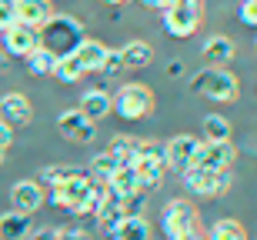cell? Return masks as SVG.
<instances>
[{
    "mask_svg": "<svg viewBox=\"0 0 257 240\" xmlns=\"http://www.w3.org/2000/svg\"><path fill=\"white\" fill-rule=\"evenodd\" d=\"M87 40L84 24L74 17V14H54V17L37 30V47H44L54 57H67V54H77V47Z\"/></svg>",
    "mask_w": 257,
    "mask_h": 240,
    "instance_id": "cell-1",
    "label": "cell"
},
{
    "mask_svg": "<svg viewBox=\"0 0 257 240\" xmlns=\"http://www.w3.org/2000/svg\"><path fill=\"white\" fill-rule=\"evenodd\" d=\"M191 90L214 104H234L240 97V84L227 67H204L191 77Z\"/></svg>",
    "mask_w": 257,
    "mask_h": 240,
    "instance_id": "cell-2",
    "label": "cell"
},
{
    "mask_svg": "<svg viewBox=\"0 0 257 240\" xmlns=\"http://www.w3.org/2000/svg\"><path fill=\"white\" fill-rule=\"evenodd\" d=\"M114 114L127 124H137L154 114V90L147 84H124L114 94Z\"/></svg>",
    "mask_w": 257,
    "mask_h": 240,
    "instance_id": "cell-3",
    "label": "cell"
},
{
    "mask_svg": "<svg viewBox=\"0 0 257 240\" xmlns=\"http://www.w3.org/2000/svg\"><path fill=\"white\" fill-rule=\"evenodd\" d=\"M197 227V210H194L191 200H184V197H177V200H167L161 210V230L167 240L181 237V233L194 230Z\"/></svg>",
    "mask_w": 257,
    "mask_h": 240,
    "instance_id": "cell-4",
    "label": "cell"
},
{
    "mask_svg": "<svg viewBox=\"0 0 257 240\" xmlns=\"http://www.w3.org/2000/svg\"><path fill=\"white\" fill-rule=\"evenodd\" d=\"M164 34L177 40H187L197 34L200 20H204V7H164Z\"/></svg>",
    "mask_w": 257,
    "mask_h": 240,
    "instance_id": "cell-5",
    "label": "cell"
},
{
    "mask_svg": "<svg viewBox=\"0 0 257 240\" xmlns=\"http://www.w3.org/2000/svg\"><path fill=\"white\" fill-rule=\"evenodd\" d=\"M57 134L64 137V140H70V144H94L97 140V124L74 107V110H64V114L57 117Z\"/></svg>",
    "mask_w": 257,
    "mask_h": 240,
    "instance_id": "cell-6",
    "label": "cell"
},
{
    "mask_svg": "<svg viewBox=\"0 0 257 240\" xmlns=\"http://www.w3.org/2000/svg\"><path fill=\"white\" fill-rule=\"evenodd\" d=\"M234 160H237V150H234L230 140L227 144H204V140H200L197 154H194V167H204V170H210V173L230 170Z\"/></svg>",
    "mask_w": 257,
    "mask_h": 240,
    "instance_id": "cell-7",
    "label": "cell"
},
{
    "mask_svg": "<svg viewBox=\"0 0 257 240\" xmlns=\"http://www.w3.org/2000/svg\"><path fill=\"white\" fill-rule=\"evenodd\" d=\"M44 200H47V190L40 187V180H17L10 187V207L24 217L37 213L44 207Z\"/></svg>",
    "mask_w": 257,
    "mask_h": 240,
    "instance_id": "cell-8",
    "label": "cell"
},
{
    "mask_svg": "<svg viewBox=\"0 0 257 240\" xmlns=\"http://www.w3.org/2000/svg\"><path fill=\"white\" fill-rule=\"evenodd\" d=\"M197 147H200V140L194 134L171 137V140L164 144V150H167V170L184 173L187 167H194V154H197Z\"/></svg>",
    "mask_w": 257,
    "mask_h": 240,
    "instance_id": "cell-9",
    "label": "cell"
},
{
    "mask_svg": "<svg viewBox=\"0 0 257 240\" xmlns=\"http://www.w3.org/2000/svg\"><path fill=\"white\" fill-rule=\"evenodd\" d=\"M0 50H4L7 57L27 60L30 54L37 50V34H34V30H27V27H20V24H14L7 34H0Z\"/></svg>",
    "mask_w": 257,
    "mask_h": 240,
    "instance_id": "cell-10",
    "label": "cell"
},
{
    "mask_svg": "<svg viewBox=\"0 0 257 240\" xmlns=\"http://www.w3.org/2000/svg\"><path fill=\"white\" fill-rule=\"evenodd\" d=\"M0 120L10 127H27L34 120V107L20 90H10V94L0 97Z\"/></svg>",
    "mask_w": 257,
    "mask_h": 240,
    "instance_id": "cell-11",
    "label": "cell"
},
{
    "mask_svg": "<svg viewBox=\"0 0 257 240\" xmlns=\"http://www.w3.org/2000/svg\"><path fill=\"white\" fill-rule=\"evenodd\" d=\"M14 10H17V24L37 34L50 17H54V7L50 0H14Z\"/></svg>",
    "mask_w": 257,
    "mask_h": 240,
    "instance_id": "cell-12",
    "label": "cell"
},
{
    "mask_svg": "<svg viewBox=\"0 0 257 240\" xmlns=\"http://www.w3.org/2000/svg\"><path fill=\"white\" fill-rule=\"evenodd\" d=\"M200 54L207 57V67H227L230 60L237 57V44H234L227 34H210V37L204 40Z\"/></svg>",
    "mask_w": 257,
    "mask_h": 240,
    "instance_id": "cell-13",
    "label": "cell"
},
{
    "mask_svg": "<svg viewBox=\"0 0 257 240\" xmlns=\"http://www.w3.org/2000/svg\"><path fill=\"white\" fill-rule=\"evenodd\" d=\"M84 117H90V120H104V117L114 114V94H107L104 87H90V90H84V97H80V107H77Z\"/></svg>",
    "mask_w": 257,
    "mask_h": 240,
    "instance_id": "cell-14",
    "label": "cell"
},
{
    "mask_svg": "<svg viewBox=\"0 0 257 240\" xmlns=\"http://www.w3.org/2000/svg\"><path fill=\"white\" fill-rule=\"evenodd\" d=\"M181 177H184V187H187L194 197H220L217 193V173L204 170V167H187Z\"/></svg>",
    "mask_w": 257,
    "mask_h": 240,
    "instance_id": "cell-15",
    "label": "cell"
},
{
    "mask_svg": "<svg viewBox=\"0 0 257 240\" xmlns=\"http://www.w3.org/2000/svg\"><path fill=\"white\" fill-rule=\"evenodd\" d=\"M120 57H124V67L127 70H141L147 67L154 60V47L147 40H127L124 47H120Z\"/></svg>",
    "mask_w": 257,
    "mask_h": 240,
    "instance_id": "cell-16",
    "label": "cell"
},
{
    "mask_svg": "<svg viewBox=\"0 0 257 240\" xmlns=\"http://www.w3.org/2000/svg\"><path fill=\"white\" fill-rule=\"evenodd\" d=\"M230 120L224 114H207L204 124H200V134H204V144H227L230 140Z\"/></svg>",
    "mask_w": 257,
    "mask_h": 240,
    "instance_id": "cell-17",
    "label": "cell"
},
{
    "mask_svg": "<svg viewBox=\"0 0 257 240\" xmlns=\"http://www.w3.org/2000/svg\"><path fill=\"white\" fill-rule=\"evenodd\" d=\"M30 237V217L24 213H0V240H27Z\"/></svg>",
    "mask_w": 257,
    "mask_h": 240,
    "instance_id": "cell-18",
    "label": "cell"
},
{
    "mask_svg": "<svg viewBox=\"0 0 257 240\" xmlns=\"http://www.w3.org/2000/svg\"><path fill=\"white\" fill-rule=\"evenodd\" d=\"M107 44H100V40H94V37H87L80 47H77V60L84 64V70H100L104 67V57H107Z\"/></svg>",
    "mask_w": 257,
    "mask_h": 240,
    "instance_id": "cell-19",
    "label": "cell"
},
{
    "mask_svg": "<svg viewBox=\"0 0 257 240\" xmlns=\"http://www.w3.org/2000/svg\"><path fill=\"white\" fill-rule=\"evenodd\" d=\"M104 187H107L110 193H114V197H120V200H124V197H131V193L141 190V180H137L134 167H120V170H117L114 177H110V180L104 183Z\"/></svg>",
    "mask_w": 257,
    "mask_h": 240,
    "instance_id": "cell-20",
    "label": "cell"
},
{
    "mask_svg": "<svg viewBox=\"0 0 257 240\" xmlns=\"http://www.w3.org/2000/svg\"><path fill=\"white\" fill-rule=\"evenodd\" d=\"M110 240H151V223L144 217H124L110 233Z\"/></svg>",
    "mask_w": 257,
    "mask_h": 240,
    "instance_id": "cell-21",
    "label": "cell"
},
{
    "mask_svg": "<svg viewBox=\"0 0 257 240\" xmlns=\"http://www.w3.org/2000/svg\"><path fill=\"white\" fill-rule=\"evenodd\" d=\"M84 74H87V70H84V64L77 60V54L57 57V64H54V80H57V84H77Z\"/></svg>",
    "mask_w": 257,
    "mask_h": 240,
    "instance_id": "cell-22",
    "label": "cell"
},
{
    "mask_svg": "<svg viewBox=\"0 0 257 240\" xmlns=\"http://www.w3.org/2000/svg\"><path fill=\"white\" fill-rule=\"evenodd\" d=\"M137 147H141V140H134V137H124V134H117L114 140H110V147H107V154L114 157L120 167H131L134 157H137Z\"/></svg>",
    "mask_w": 257,
    "mask_h": 240,
    "instance_id": "cell-23",
    "label": "cell"
},
{
    "mask_svg": "<svg viewBox=\"0 0 257 240\" xmlns=\"http://www.w3.org/2000/svg\"><path fill=\"white\" fill-rule=\"evenodd\" d=\"M204 240H247V230H244V223H240V220L224 217V220H217L214 227H210V233Z\"/></svg>",
    "mask_w": 257,
    "mask_h": 240,
    "instance_id": "cell-24",
    "label": "cell"
},
{
    "mask_svg": "<svg viewBox=\"0 0 257 240\" xmlns=\"http://www.w3.org/2000/svg\"><path fill=\"white\" fill-rule=\"evenodd\" d=\"M117 170H120V163L107 154V150H104V154H97L94 160H90V180H94V183H107Z\"/></svg>",
    "mask_w": 257,
    "mask_h": 240,
    "instance_id": "cell-25",
    "label": "cell"
},
{
    "mask_svg": "<svg viewBox=\"0 0 257 240\" xmlns=\"http://www.w3.org/2000/svg\"><path fill=\"white\" fill-rule=\"evenodd\" d=\"M24 64H27V70L34 74V77H54V64H57V57L47 54L44 47H37L27 60H24Z\"/></svg>",
    "mask_w": 257,
    "mask_h": 240,
    "instance_id": "cell-26",
    "label": "cell"
},
{
    "mask_svg": "<svg viewBox=\"0 0 257 240\" xmlns=\"http://www.w3.org/2000/svg\"><path fill=\"white\" fill-rule=\"evenodd\" d=\"M237 20L247 30H257V0H237Z\"/></svg>",
    "mask_w": 257,
    "mask_h": 240,
    "instance_id": "cell-27",
    "label": "cell"
},
{
    "mask_svg": "<svg viewBox=\"0 0 257 240\" xmlns=\"http://www.w3.org/2000/svg\"><path fill=\"white\" fill-rule=\"evenodd\" d=\"M147 203V190H137V193H131V197H124L120 200V210L127 213V217H141V207Z\"/></svg>",
    "mask_w": 257,
    "mask_h": 240,
    "instance_id": "cell-28",
    "label": "cell"
},
{
    "mask_svg": "<svg viewBox=\"0 0 257 240\" xmlns=\"http://www.w3.org/2000/svg\"><path fill=\"white\" fill-rule=\"evenodd\" d=\"M14 24H17V10H14V0H0V34H7Z\"/></svg>",
    "mask_w": 257,
    "mask_h": 240,
    "instance_id": "cell-29",
    "label": "cell"
},
{
    "mask_svg": "<svg viewBox=\"0 0 257 240\" xmlns=\"http://www.w3.org/2000/svg\"><path fill=\"white\" fill-rule=\"evenodd\" d=\"M104 74H110V77H117L120 70H127L124 67V57H120V50H107V57H104Z\"/></svg>",
    "mask_w": 257,
    "mask_h": 240,
    "instance_id": "cell-30",
    "label": "cell"
},
{
    "mask_svg": "<svg viewBox=\"0 0 257 240\" xmlns=\"http://www.w3.org/2000/svg\"><path fill=\"white\" fill-rule=\"evenodd\" d=\"M54 240H90V233H87L84 227L70 223V227H57V230H54Z\"/></svg>",
    "mask_w": 257,
    "mask_h": 240,
    "instance_id": "cell-31",
    "label": "cell"
},
{
    "mask_svg": "<svg viewBox=\"0 0 257 240\" xmlns=\"http://www.w3.org/2000/svg\"><path fill=\"white\" fill-rule=\"evenodd\" d=\"M10 144H14V127H10V124H4V120H0V147L7 150Z\"/></svg>",
    "mask_w": 257,
    "mask_h": 240,
    "instance_id": "cell-32",
    "label": "cell"
},
{
    "mask_svg": "<svg viewBox=\"0 0 257 240\" xmlns=\"http://www.w3.org/2000/svg\"><path fill=\"white\" fill-rule=\"evenodd\" d=\"M137 4H141V7H151V10H164L171 0H137Z\"/></svg>",
    "mask_w": 257,
    "mask_h": 240,
    "instance_id": "cell-33",
    "label": "cell"
},
{
    "mask_svg": "<svg viewBox=\"0 0 257 240\" xmlns=\"http://www.w3.org/2000/svg\"><path fill=\"white\" fill-rule=\"evenodd\" d=\"M184 74V64L181 60H171V64H167V77H181Z\"/></svg>",
    "mask_w": 257,
    "mask_h": 240,
    "instance_id": "cell-34",
    "label": "cell"
},
{
    "mask_svg": "<svg viewBox=\"0 0 257 240\" xmlns=\"http://www.w3.org/2000/svg\"><path fill=\"white\" fill-rule=\"evenodd\" d=\"M30 240H54V227H44V230H37Z\"/></svg>",
    "mask_w": 257,
    "mask_h": 240,
    "instance_id": "cell-35",
    "label": "cell"
},
{
    "mask_svg": "<svg viewBox=\"0 0 257 240\" xmlns=\"http://www.w3.org/2000/svg\"><path fill=\"white\" fill-rule=\"evenodd\" d=\"M174 240H204V237H200V227H194V230L181 233V237H174Z\"/></svg>",
    "mask_w": 257,
    "mask_h": 240,
    "instance_id": "cell-36",
    "label": "cell"
},
{
    "mask_svg": "<svg viewBox=\"0 0 257 240\" xmlns=\"http://www.w3.org/2000/svg\"><path fill=\"white\" fill-rule=\"evenodd\" d=\"M174 7H200V0H171ZM171 4H167V7H171Z\"/></svg>",
    "mask_w": 257,
    "mask_h": 240,
    "instance_id": "cell-37",
    "label": "cell"
},
{
    "mask_svg": "<svg viewBox=\"0 0 257 240\" xmlns=\"http://www.w3.org/2000/svg\"><path fill=\"white\" fill-rule=\"evenodd\" d=\"M7 60H10V57H7V54H4V50H0V74L7 70Z\"/></svg>",
    "mask_w": 257,
    "mask_h": 240,
    "instance_id": "cell-38",
    "label": "cell"
},
{
    "mask_svg": "<svg viewBox=\"0 0 257 240\" xmlns=\"http://www.w3.org/2000/svg\"><path fill=\"white\" fill-rule=\"evenodd\" d=\"M104 4H110V7H120V4H127V0H104Z\"/></svg>",
    "mask_w": 257,
    "mask_h": 240,
    "instance_id": "cell-39",
    "label": "cell"
},
{
    "mask_svg": "<svg viewBox=\"0 0 257 240\" xmlns=\"http://www.w3.org/2000/svg\"><path fill=\"white\" fill-rule=\"evenodd\" d=\"M4 154H7V150H4V147H0V167H4Z\"/></svg>",
    "mask_w": 257,
    "mask_h": 240,
    "instance_id": "cell-40",
    "label": "cell"
}]
</instances>
